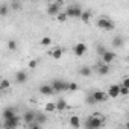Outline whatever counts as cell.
<instances>
[{"instance_id":"obj_1","label":"cell","mask_w":129,"mask_h":129,"mask_svg":"<svg viewBox=\"0 0 129 129\" xmlns=\"http://www.w3.org/2000/svg\"><path fill=\"white\" fill-rule=\"evenodd\" d=\"M103 121H105V118H103L102 114H93L91 117L87 118L85 127H88V129H97V127H100L103 124Z\"/></svg>"},{"instance_id":"obj_2","label":"cell","mask_w":129,"mask_h":129,"mask_svg":"<svg viewBox=\"0 0 129 129\" xmlns=\"http://www.w3.org/2000/svg\"><path fill=\"white\" fill-rule=\"evenodd\" d=\"M96 24H97V27L102 29V30H112V29L115 27L114 21H112L111 18H108V17H99L97 21H96Z\"/></svg>"},{"instance_id":"obj_3","label":"cell","mask_w":129,"mask_h":129,"mask_svg":"<svg viewBox=\"0 0 129 129\" xmlns=\"http://www.w3.org/2000/svg\"><path fill=\"white\" fill-rule=\"evenodd\" d=\"M52 85H53V88H55V91L56 93H62V91H67L69 90V82L67 81H64V79H53L52 81Z\"/></svg>"},{"instance_id":"obj_4","label":"cell","mask_w":129,"mask_h":129,"mask_svg":"<svg viewBox=\"0 0 129 129\" xmlns=\"http://www.w3.org/2000/svg\"><path fill=\"white\" fill-rule=\"evenodd\" d=\"M66 12L69 14V17H73V18H81L82 15V9L78 6V5H72L66 9Z\"/></svg>"},{"instance_id":"obj_5","label":"cell","mask_w":129,"mask_h":129,"mask_svg":"<svg viewBox=\"0 0 129 129\" xmlns=\"http://www.w3.org/2000/svg\"><path fill=\"white\" fill-rule=\"evenodd\" d=\"M20 124V118L15 115V117H12V118H6V120H3V127H6V129H14V127H17Z\"/></svg>"},{"instance_id":"obj_6","label":"cell","mask_w":129,"mask_h":129,"mask_svg":"<svg viewBox=\"0 0 129 129\" xmlns=\"http://www.w3.org/2000/svg\"><path fill=\"white\" fill-rule=\"evenodd\" d=\"M61 12V3L59 2H55V3H50L47 6V14L49 15H58Z\"/></svg>"},{"instance_id":"obj_7","label":"cell","mask_w":129,"mask_h":129,"mask_svg":"<svg viewBox=\"0 0 129 129\" xmlns=\"http://www.w3.org/2000/svg\"><path fill=\"white\" fill-rule=\"evenodd\" d=\"M40 93L43 94V96H50V94H55L56 91H55V88H53V85L50 84H46V85H41L40 87Z\"/></svg>"},{"instance_id":"obj_8","label":"cell","mask_w":129,"mask_h":129,"mask_svg":"<svg viewBox=\"0 0 129 129\" xmlns=\"http://www.w3.org/2000/svg\"><path fill=\"white\" fill-rule=\"evenodd\" d=\"M73 52H75L76 56H82V55H85V52H87V46H85V43H78V44L73 47Z\"/></svg>"},{"instance_id":"obj_9","label":"cell","mask_w":129,"mask_h":129,"mask_svg":"<svg viewBox=\"0 0 129 129\" xmlns=\"http://www.w3.org/2000/svg\"><path fill=\"white\" fill-rule=\"evenodd\" d=\"M114 59H115V53H114V52L106 50V52L102 55V61H103V62H106V64H111Z\"/></svg>"},{"instance_id":"obj_10","label":"cell","mask_w":129,"mask_h":129,"mask_svg":"<svg viewBox=\"0 0 129 129\" xmlns=\"http://www.w3.org/2000/svg\"><path fill=\"white\" fill-rule=\"evenodd\" d=\"M2 117H3V120L15 117V109H14L12 106H8V108H5V109H3V112H2Z\"/></svg>"},{"instance_id":"obj_11","label":"cell","mask_w":129,"mask_h":129,"mask_svg":"<svg viewBox=\"0 0 129 129\" xmlns=\"http://www.w3.org/2000/svg\"><path fill=\"white\" fill-rule=\"evenodd\" d=\"M108 96L109 97H118L120 96V85H111L108 88Z\"/></svg>"},{"instance_id":"obj_12","label":"cell","mask_w":129,"mask_h":129,"mask_svg":"<svg viewBox=\"0 0 129 129\" xmlns=\"http://www.w3.org/2000/svg\"><path fill=\"white\" fill-rule=\"evenodd\" d=\"M91 94L94 96L96 102H103V100L106 99V94H108V93H105V91H102V90H96V91H93Z\"/></svg>"},{"instance_id":"obj_13","label":"cell","mask_w":129,"mask_h":129,"mask_svg":"<svg viewBox=\"0 0 129 129\" xmlns=\"http://www.w3.org/2000/svg\"><path fill=\"white\" fill-rule=\"evenodd\" d=\"M109 70H111V69H109V64H106V62H103V64H100V66H97V73L102 75V76L108 75Z\"/></svg>"},{"instance_id":"obj_14","label":"cell","mask_w":129,"mask_h":129,"mask_svg":"<svg viewBox=\"0 0 129 129\" xmlns=\"http://www.w3.org/2000/svg\"><path fill=\"white\" fill-rule=\"evenodd\" d=\"M27 81V73L24 72V70H21V72H18L17 75H15V82L17 84H24Z\"/></svg>"},{"instance_id":"obj_15","label":"cell","mask_w":129,"mask_h":129,"mask_svg":"<svg viewBox=\"0 0 129 129\" xmlns=\"http://www.w3.org/2000/svg\"><path fill=\"white\" fill-rule=\"evenodd\" d=\"M35 118H37V114L34 112V111H27L26 114H24V121L26 123H32V121H35Z\"/></svg>"},{"instance_id":"obj_16","label":"cell","mask_w":129,"mask_h":129,"mask_svg":"<svg viewBox=\"0 0 129 129\" xmlns=\"http://www.w3.org/2000/svg\"><path fill=\"white\" fill-rule=\"evenodd\" d=\"M62 53H64V50H62L61 47H56L55 50H52V52H50V55H52L55 59H59V58L62 56Z\"/></svg>"},{"instance_id":"obj_17","label":"cell","mask_w":129,"mask_h":129,"mask_svg":"<svg viewBox=\"0 0 129 129\" xmlns=\"http://www.w3.org/2000/svg\"><path fill=\"white\" fill-rule=\"evenodd\" d=\"M66 108H67V102L64 100V99H59V100L56 102V109H58V111H64Z\"/></svg>"},{"instance_id":"obj_18","label":"cell","mask_w":129,"mask_h":129,"mask_svg":"<svg viewBox=\"0 0 129 129\" xmlns=\"http://www.w3.org/2000/svg\"><path fill=\"white\" fill-rule=\"evenodd\" d=\"M123 41H124V40L118 35V37H115V38L112 40V46H114V47H121V46H123Z\"/></svg>"},{"instance_id":"obj_19","label":"cell","mask_w":129,"mask_h":129,"mask_svg":"<svg viewBox=\"0 0 129 129\" xmlns=\"http://www.w3.org/2000/svg\"><path fill=\"white\" fill-rule=\"evenodd\" d=\"M70 124H72L73 127H79V126H81V121H79V117H76V115H73V117H70Z\"/></svg>"},{"instance_id":"obj_20","label":"cell","mask_w":129,"mask_h":129,"mask_svg":"<svg viewBox=\"0 0 129 129\" xmlns=\"http://www.w3.org/2000/svg\"><path fill=\"white\" fill-rule=\"evenodd\" d=\"M9 87H11V82H9L8 79H3L2 84H0V91H6Z\"/></svg>"},{"instance_id":"obj_21","label":"cell","mask_w":129,"mask_h":129,"mask_svg":"<svg viewBox=\"0 0 129 129\" xmlns=\"http://www.w3.org/2000/svg\"><path fill=\"white\" fill-rule=\"evenodd\" d=\"M79 75H81V76H90V75H91V69H90V67H81Z\"/></svg>"},{"instance_id":"obj_22","label":"cell","mask_w":129,"mask_h":129,"mask_svg":"<svg viewBox=\"0 0 129 129\" xmlns=\"http://www.w3.org/2000/svg\"><path fill=\"white\" fill-rule=\"evenodd\" d=\"M11 9H14V11H20V9H21V3L18 2V0H12V2H11Z\"/></svg>"},{"instance_id":"obj_23","label":"cell","mask_w":129,"mask_h":129,"mask_svg":"<svg viewBox=\"0 0 129 129\" xmlns=\"http://www.w3.org/2000/svg\"><path fill=\"white\" fill-rule=\"evenodd\" d=\"M81 18H82V21H84V23H88V21H90V18H91V12H90V11H85V12H82Z\"/></svg>"},{"instance_id":"obj_24","label":"cell","mask_w":129,"mask_h":129,"mask_svg":"<svg viewBox=\"0 0 129 129\" xmlns=\"http://www.w3.org/2000/svg\"><path fill=\"white\" fill-rule=\"evenodd\" d=\"M56 17H58V20H59L61 23H64V21H67V18H69V14H67V12H59Z\"/></svg>"},{"instance_id":"obj_25","label":"cell","mask_w":129,"mask_h":129,"mask_svg":"<svg viewBox=\"0 0 129 129\" xmlns=\"http://www.w3.org/2000/svg\"><path fill=\"white\" fill-rule=\"evenodd\" d=\"M35 120H37L40 124H44V123L47 121V117H46L44 114H37V118H35Z\"/></svg>"},{"instance_id":"obj_26","label":"cell","mask_w":129,"mask_h":129,"mask_svg":"<svg viewBox=\"0 0 129 129\" xmlns=\"http://www.w3.org/2000/svg\"><path fill=\"white\" fill-rule=\"evenodd\" d=\"M50 44H52V38H50V37H44V38L41 40V46L47 47V46H50Z\"/></svg>"},{"instance_id":"obj_27","label":"cell","mask_w":129,"mask_h":129,"mask_svg":"<svg viewBox=\"0 0 129 129\" xmlns=\"http://www.w3.org/2000/svg\"><path fill=\"white\" fill-rule=\"evenodd\" d=\"M96 50H97V55H99V56H102V55L106 52V49H105L102 44H97V46H96Z\"/></svg>"},{"instance_id":"obj_28","label":"cell","mask_w":129,"mask_h":129,"mask_svg":"<svg viewBox=\"0 0 129 129\" xmlns=\"http://www.w3.org/2000/svg\"><path fill=\"white\" fill-rule=\"evenodd\" d=\"M46 111H47V112L56 111V103H47V105H46Z\"/></svg>"},{"instance_id":"obj_29","label":"cell","mask_w":129,"mask_h":129,"mask_svg":"<svg viewBox=\"0 0 129 129\" xmlns=\"http://www.w3.org/2000/svg\"><path fill=\"white\" fill-rule=\"evenodd\" d=\"M87 103H88V105H96V103H97V102H96V99H94V96H93L91 93H90V94H88V97H87Z\"/></svg>"},{"instance_id":"obj_30","label":"cell","mask_w":129,"mask_h":129,"mask_svg":"<svg viewBox=\"0 0 129 129\" xmlns=\"http://www.w3.org/2000/svg\"><path fill=\"white\" fill-rule=\"evenodd\" d=\"M120 94H121V96H127V94H129V88L124 87V85H120Z\"/></svg>"},{"instance_id":"obj_31","label":"cell","mask_w":129,"mask_h":129,"mask_svg":"<svg viewBox=\"0 0 129 129\" xmlns=\"http://www.w3.org/2000/svg\"><path fill=\"white\" fill-rule=\"evenodd\" d=\"M0 15H2V17H6L8 15V6L6 5L2 6V9H0Z\"/></svg>"},{"instance_id":"obj_32","label":"cell","mask_w":129,"mask_h":129,"mask_svg":"<svg viewBox=\"0 0 129 129\" xmlns=\"http://www.w3.org/2000/svg\"><path fill=\"white\" fill-rule=\"evenodd\" d=\"M8 47H9L11 50H15V49H17V43H15V41H9V43H8Z\"/></svg>"},{"instance_id":"obj_33","label":"cell","mask_w":129,"mask_h":129,"mask_svg":"<svg viewBox=\"0 0 129 129\" xmlns=\"http://www.w3.org/2000/svg\"><path fill=\"white\" fill-rule=\"evenodd\" d=\"M69 90H70V91H76V90H78V84H75V82H72V84L69 85Z\"/></svg>"},{"instance_id":"obj_34","label":"cell","mask_w":129,"mask_h":129,"mask_svg":"<svg viewBox=\"0 0 129 129\" xmlns=\"http://www.w3.org/2000/svg\"><path fill=\"white\" fill-rule=\"evenodd\" d=\"M121 85H124V87H127V88H129V78H124V79H123V82H121Z\"/></svg>"},{"instance_id":"obj_35","label":"cell","mask_w":129,"mask_h":129,"mask_svg":"<svg viewBox=\"0 0 129 129\" xmlns=\"http://www.w3.org/2000/svg\"><path fill=\"white\" fill-rule=\"evenodd\" d=\"M37 64H38V61H30V62H29V67L34 69V67H37Z\"/></svg>"},{"instance_id":"obj_36","label":"cell","mask_w":129,"mask_h":129,"mask_svg":"<svg viewBox=\"0 0 129 129\" xmlns=\"http://www.w3.org/2000/svg\"><path fill=\"white\" fill-rule=\"evenodd\" d=\"M58 2H59V3H64V2H67V0H58Z\"/></svg>"},{"instance_id":"obj_37","label":"cell","mask_w":129,"mask_h":129,"mask_svg":"<svg viewBox=\"0 0 129 129\" xmlns=\"http://www.w3.org/2000/svg\"><path fill=\"white\" fill-rule=\"evenodd\" d=\"M127 59H129V56H127Z\"/></svg>"}]
</instances>
